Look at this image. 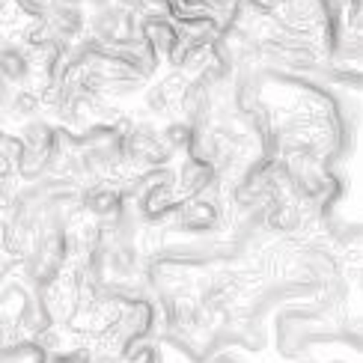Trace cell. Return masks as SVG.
Instances as JSON below:
<instances>
[{"label": "cell", "instance_id": "6da1fadb", "mask_svg": "<svg viewBox=\"0 0 363 363\" xmlns=\"http://www.w3.org/2000/svg\"><path fill=\"white\" fill-rule=\"evenodd\" d=\"M63 4H66V6H78V4H81V0H63Z\"/></svg>", "mask_w": 363, "mask_h": 363}]
</instances>
